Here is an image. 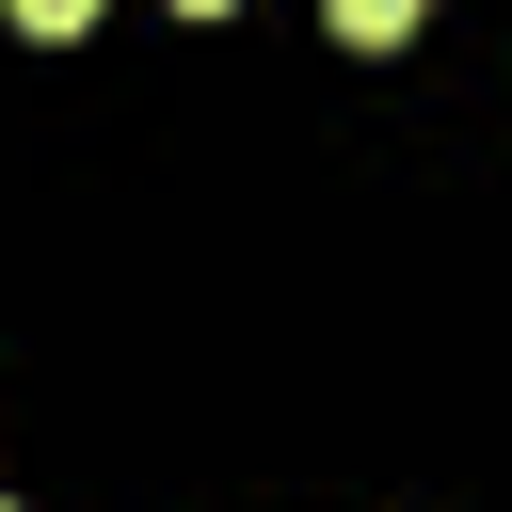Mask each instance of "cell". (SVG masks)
I'll return each instance as SVG.
<instances>
[{"label":"cell","mask_w":512,"mask_h":512,"mask_svg":"<svg viewBox=\"0 0 512 512\" xmlns=\"http://www.w3.org/2000/svg\"><path fill=\"white\" fill-rule=\"evenodd\" d=\"M320 16H336L352 48H400V32H416V0H320Z\"/></svg>","instance_id":"6da1fadb"},{"label":"cell","mask_w":512,"mask_h":512,"mask_svg":"<svg viewBox=\"0 0 512 512\" xmlns=\"http://www.w3.org/2000/svg\"><path fill=\"white\" fill-rule=\"evenodd\" d=\"M80 16H96V0H16V32H48V48H64Z\"/></svg>","instance_id":"7a4b0ae2"},{"label":"cell","mask_w":512,"mask_h":512,"mask_svg":"<svg viewBox=\"0 0 512 512\" xmlns=\"http://www.w3.org/2000/svg\"><path fill=\"white\" fill-rule=\"evenodd\" d=\"M176 16H224V0H176Z\"/></svg>","instance_id":"3957f363"}]
</instances>
